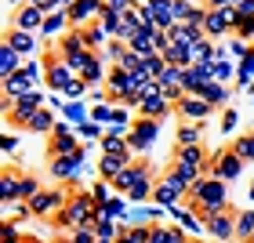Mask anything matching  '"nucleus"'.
Listing matches in <instances>:
<instances>
[{
  "instance_id": "25",
  "label": "nucleus",
  "mask_w": 254,
  "mask_h": 243,
  "mask_svg": "<svg viewBox=\"0 0 254 243\" xmlns=\"http://www.w3.org/2000/svg\"><path fill=\"white\" fill-rule=\"evenodd\" d=\"M4 44H11V48H15V51L22 55V59L37 51V40H33V33H22V29H11L7 37H4Z\"/></svg>"
},
{
  "instance_id": "50",
  "label": "nucleus",
  "mask_w": 254,
  "mask_h": 243,
  "mask_svg": "<svg viewBox=\"0 0 254 243\" xmlns=\"http://www.w3.org/2000/svg\"><path fill=\"white\" fill-rule=\"evenodd\" d=\"M80 134H84V138H95V134H98V127H95V123H87V127H80Z\"/></svg>"
},
{
  "instance_id": "28",
  "label": "nucleus",
  "mask_w": 254,
  "mask_h": 243,
  "mask_svg": "<svg viewBox=\"0 0 254 243\" xmlns=\"http://www.w3.org/2000/svg\"><path fill=\"white\" fill-rule=\"evenodd\" d=\"M127 164H131V160H124V156H109V153H106V156H102V164H98V175L106 178V182H117V178H120V171H124Z\"/></svg>"
},
{
  "instance_id": "22",
  "label": "nucleus",
  "mask_w": 254,
  "mask_h": 243,
  "mask_svg": "<svg viewBox=\"0 0 254 243\" xmlns=\"http://www.w3.org/2000/svg\"><path fill=\"white\" fill-rule=\"evenodd\" d=\"M153 33L156 29H138L131 40H127V48H131L134 55H142V59H149V55H160L156 51V40H153Z\"/></svg>"
},
{
  "instance_id": "29",
  "label": "nucleus",
  "mask_w": 254,
  "mask_h": 243,
  "mask_svg": "<svg viewBox=\"0 0 254 243\" xmlns=\"http://www.w3.org/2000/svg\"><path fill=\"white\" fill-rule=\"evenodd\" d=\"M55 127H59V123H55V113H51L48 106H44V109L37 113V117L29 120V127H26V131H33V134H51Z\"/></svg>"
},
{
  "instance_id": "26",
  "label": "nucleus",
  "mask_w": 254,
  "mask_h": 243,
  "mask_svg": "<svg viewBox=\"0 0 254 243\" xmlns=\"http://www.w3.org/2000/svg\"><path fill=\"white\" fill-rule=\"evenodd\" d=\"M65 26H73V22H69V7L51 11V15L44 18V37H59V33H62Z\"/></svg>"
},
{
  "instance_id": "37",
  "label": "nucleus",
  "mask_w": 254,
  "mask_h": 243,
  "mask_svg": "<svg viewBox=\"0 0 254 243\" xmlns=\"http://www.w3.org/2000/svg\"><path fill=\"white\" fill-rule=\"evenodd\" d=\"M178 145H200V127L196 123H182L178 127Z\"/></svg>"
},
{
  "instance_id": "16",
  "label": "nucleus",
  "mask_w": 254,
  "mask_h": 243,
  "mask_svg": "<svg viewBox=\"0 0 254 243\" xmlns=\"http://www.w3.org/2000/svg\"><path fill=\"white\" fill-rule=\"evenodd\" d=\"M203 225L211 229V233L218 240H229V236H236V214L233 211H218V214H207L203 218Z\"/></svg>"
},
{
  "instance_id": "20",
  "label": "nucleus",
  "mask_w": 254,
  "mask_h": 243,
  "mask_svg": "<svg viewBox=\"0 0 254 243\" xmlns=\"http://www.w3.org/2000/svg\"><path fill=\"white\" fill-rule=\"evenodd\" d=\"M44 18H48V15H44L40 7H33V4H26V7H22L18 15H15V29H22V33L44 29Z\"/></svg>"
},
{
  "instance_id": "23",
  "label": "nucleus",
  "mask_w": 254,
  "mask_h": 243,
  "mask_svg": "<svg viewBox=\"0 0 254 243\" xmlns=\"http://www.w3.org/2000/svg\"><path fill=\"white\" fill-rule=\"evenodd\" d=\"M18 185H22V175H18L15 167H7L4 171V182H0V200H4L7 207L18 203Z\"/></svg>"
},
{
  "instance_id": "54",
  "label": "nucleus",
  "mask_w": 254,
  "mask_h": 243,
  "mask_svg": "<svg viewBox=\"0 0 254 243\" xmlns=\"http://www.w3.org/2000/svg\"><path fill=\"white\" fill-rule=\"evenodd\" d=\"M189 243H200V240H189Z\"/></svg>"
},
{
  "instance_id": "41",
  "label": "nucleus",
  "mask_w": 254,
  "mask_h": 243,
  "mask_svg": "<svg viewBox=\"0 0 254 243\" xmlns=\"http://www.w3.org/2000/svg\"><path fill=\"white\" fill-rule=\"evenodd\" d=\"M229 76H233V65H229L225 59H218V62H214V84H225Z\"/></svg>"
},
{
  "instance_id": "4",
  "label": "nucleus",
  "mask_w": 254,
  "mask_h": 243,
  "mask_svg": "<svg viewBox=\"0 0 254 243\" xmlns=\"http://www.w3.org/2000/svg\"><path fill=\"white\" fill-rule=\"evenodd\" d=\"M40 102H44L40 91H29V95H22L18 102H4V106H7V120L15 123V127H29V120L44 109Z\"/></svg>"
},
{
  "instance_id": "39",
  "label": "nucleus",
  "mask_w": 254,
  "mask_h": 243,
  "mask_svg": "<svg viewBox=\"0 0 254 243\" xmlns=\"http://www.w3.org/2000/svg\"><path fill=\"white\" fill-rule=\"evenodd\" d=\"M95 236L102 243H109L113 236H120V233H117V225H113V222H95Z\"/></svg>"
},
{
  "instance_id": "30",
  "label": "nucleus",
  "mask_w": 254,
  "mask_h": 243,
  "mask_svg": "<svg viewBox=\"0 0 254 243\" xmlns=\"http://www.w3.org/2000/svg\"><path fill=\"white\" fill-rule=\"evenodd\" d=\"M84 40H87V48L95 51V55H102V51H106V44H109L113 37H109V33L95 22V26H87V29H84Z\"/></svg>"
},
{
  "instance_id": "10",
  "label": "nucleus",
  "mask_w": 254,
  "mask_h": 243,
  "mask_svg": "<svg viewBox=\"0 0 254 243\" xmlns=\"http://www.w3.org/2000/svg\"><path fill=\"white\" fill-rule=\"evenodd\" d=\"M73 153H80V142H76V134L69 131V127H55V131L48 134V156L55 160V156H73Z\"/></svg>"
},
{
  "instance_id": "19",
  "label": "nucleus",
  "mask_w": 254,
  "mask_h": 243,
  "mask_svg": "<svg viewBox=\"0 0 254 243\" xmlns=\"http://www.w3.org/2000/svg\"><path fill=\"white\" fill-rule=\"evenodd\" d=\"M106 69H102V55H95L91 51L87 55V62H84V69H80V80H84L87 87H98V84H106Z\"/></svg>"
},
{
  "instance_id": "33",
  "label": "nucleus",
  "mask_w": 254,
  "mask_h": 243,
  "mask_svg": "<svg viewBox=\"0 0 254 243\" xmlns=\"http://www.w3.org/2000/svg\"><path fill=\"white\" fill-rule=\"evenodd\" d=\"M236 236L244 240V243H254V214L251 211L236 214Z\"/></svg>"
},
{
  "instance_id": "6",
  "label": "nucleus",
  "mask_w": 254,
  "mask_h": 243,
  "mask_svg": "<svg viewBox=\"0 0 254 243\" xmlns=\"http://www.w3.org/2000/svg\"><path fill=\"white\" fill-rule=\"evenodd\" d=\"M156 131H160V120L138 117V120L131 123V131H127V145H131V153H145V149H153Z\"/></svg>"
},
{
  "instance_id": "18",
  "label": "nucleus",
  "mask_w": 254,
  "mask_h": 243,
  "mask_svg": "<svg viewBox=\"0 0 254 243\" xmlns=\"http://www.w3.org/2000/svg\"><path fill=\"white\" fill-rule=\"evenodd\" d=\"M145 178H149V167H145V164H127V167L120 171V178L113 182V189H117V192H131L134 185L145 182Z\"/></svg>"
},
{
  "instance_id": "5",
  "label": "nucleus",
  "mask_w": 254,
  "mask_h": 243,
  "mask_svg": "<svg viewBox=\"0 0 254 243\" xmlns=\"http://www.w3.org/2000/svg\"><path fill=\"white\" fill-rule=\"evenodd\" d=\"M186 196H189V185L182 182L175 171H167V175L156 182V189H153V200H156L160 207H175L178 200H186Z\"/></svg>"
},
{
  "instance_id": "8",
  "label": "nucleus",
  "mask_w": 254,
  "mask_h": 243,
  "mask_svg": "<svg viewBox=\"0 0 254 243\" xmlns=\"http://www.w3.org/2000/svg\"><path fill=\"white\" fill-rule=\"evenodd\" d=\"M240 171H244V160H240L233 149H222V153L211 156V178H218V182H233Z\"/></svg>"
},
{
  "instance_id": "2",
  "label": "nucleus",
  "mask_w": 254,
  "mask_h": 243,
  "mask_svg": "<svg viewBox=\"0 0 254 243\" xmlns=\"http://www.w3.org/2000/svg\"><path fill=\"white\" fill-rule=\"evenodd\" d=\"M87 55H91V48H87V40H84V29H69V33H62V40H59V59H62L69 69H73L76 76H80V69H84Z\"/></svg>"
},
{
  "instance_id": "34",
  "label": "nucleus",
  "mask_w": 254,
  "mask_h": 243,
  "mask_svg": "<svg viewBox=\"0 0 254 243\" xmlns=\"http://www.w3.org/2000/svg\"><path fill=\"white\" fill-rule=\"evenodd\" d=\"M200 98H203V102H211V106H222V102L229 98V91H225L222 84H214V80H211V84H203V87H200Z\"/></svg>"
},
{
  "instance_id": "36",
  "label": "nucleus",
  "mask_w": 254,
  "mask_h": 243,
  "mask_svg": "<svg viewBox=\"0 0 254 243\" xmlns=\"http://www.w3.org/2000/svg\"><path fill=\"white\" fill-rule=\"evenodd\" d=\"M124 55H127V44H124V40H109V44H106V51H102V59H109L113 65H120V62H124Z\"/></svg>"
},
{
  "instance_id": "48",
  "label": "nucleus",
  "mask_w": 254,
  "mask_h": 243,
  "mask_svg": "<svg viewBox=\"0 0 254 243\" xmlns=\"http://www.w3.org/2000/svg\"><path fill=\"white\" fill-rule=\"evenodd\" d=\"M229 51H233V55H251V48H247V44L240 40V37H236L233 44H229Z\"/></svg>"
},
{
  "instance_id": "31",
  "label": "nucleus",
  "mask_w": 254,
  "mask_h": 243,
  "mask_svg": "<svg viewBox=\"0 0 254 243\" xmlns=\"http://www.w3.org/2000/svg\"><path fill=\"white\" fill-rule=\"evenodd\" d=\"M18 59H22V55L11 48V44H4V48H0V73H4V80H7V76H15L18 69H22Z\"/></svg>"
},
{
  "instance_id": "1",
  "label": "nucleus",
  "mask_w": 254,
  "mask_h": 243,
  "mask_svg": "<svg viewBox=\"0 0 254 243\" xmlns=\"http://www.w3.org/2000/svg\"><path fill=\"white\" fill-rule=\"evenodd\" d=\"M186 207H189L192 214H200V218L225 211V207H229V189H225V182H218V178H200V182L189 189Z\"/></svg>"
},
{
  "instance_id": "24",
  "label": "nucleus",
  "mask_w": 254,
  "mask_h": 243,
  "mask_svg": "<svg viewBox=\"0 0 254 243\" xmlns=\"http://www.w3.org/2000/svg\"><path fill=\"white\" fill-rule=\"evenodd\" d=\"M175 160H186V164H200V167L211 171V153H207L203 145H178Z\"/></svg>"
},
{
  "instance_id": "32",
  "label": "nucleus",
  "mask_w": 254,
  "mask_h": 243,
  "mask_svg": "<svg viewBox=\"0 0 254 243\" xmlns=\"http://www.w3.org/2000/svg\"><path fill=\"white\" fill-rule=\"evenodd\" d=\"M120 22H124V15H120V11H113V7H102V15H98V26L106 29L113 40L120 37Z\"/></svg>"
},
{
  "instance_id": "42",
  "label": "nucleus",
  "mask_w": 254,
  "mask_h": 243,
  "mask_svg": "<svg viewBox=\"0 0 254 243\" xmlns=\"http://www.w3.org/2000/svg\"><path fill=\"white\" fill-rule=\"evenodd\" d=\"M236 37H240V40L254 37V18H236Z\"/></svg>"
},
{
  "instance_id": "12",
  "label": "nucleus",
  "mask_w": 254,
  "mask_h": 243,
  "mask_svg": "<svg viewBox=\"0 0 254 243\" xmlns=\"http://www.w3.org/2000/svg\"><path fill=\"white\" fill-rule=\"evenodd\" d=\"M127 95H134V73H127V69H109V76H106V98L124 102Z\"/></svg>"
},
{
  "instance_id": "43",
  "label": "nucleus",
  "mask_w": 254,
  "mask_h": 243,
  "mask_svg": "<svg viewBox=\"0 0 254 243\" xmlns=\"http://www.w3.org/2000/svg\"><path fill=\"white\" fill-rule=\"evenodd\" d=\"M109 196H113V192L106 189V185H95V189H91V200H95L98 207H106V203H109Z\"/></svg>"
},
{
  "instance_id": "27",
  "label": "nucleus",
  "mask_w": 254,
  "mask_h": 243,
  "mask_svg": "<svg viewBox=\"0 0 254 243\" xmlns=\"http://www.w3.org/2000/svg\"><path fill=\"white\" fill-rule=\"evenodd\" d=\"M138 113H142V117H149V120H164L167 113H171V102H167V98H142Z\"/></svg>"
},
{
  "instance_id": "53",
  "label": "nucleus",
  "mask_w": 254,
  "mask_h": 243,
  "mask_svg": "<svg viewBox=\"0 0 254 243\" xmlns=\"http://www.w3.org/2000/svg\"><path fill=\"white\" fill-rule=\"evenodd\" d=\"M59 243H73V240H59Z\"/></svg>"
},
{
  "instance_id": "44",
  "label": "nucleus",
  "mask_w": 254,
  "mask_h": 243,
  "mask_svg": "<svg viewBox=\"0 0 254 243\" xmlns=\"http://www.w3.org/2000/svg\"><path fill=\"white\" fill-rule=\"evenodd\" d=\"M84 91H87V84H84V80H80V76H76V80H73V84H69V87L62 91V95H69V98H80V95H84Z\"/></svg>"
},
{
  "instance_id": "17",
  "label": "nucleus",
  "mask_w": 254,
  "mask_h": 243,
  "mask_svg": "<svg viewBox=\"0 0 254 243\" xmlns=\"http://www.w3.org/2000/svg\"><path fill=\"white\" fill-rule=\"evenodd\" d=\"M102 149H106L109 156H124V160H131V145H127V134H124V127H109L106 134H102Z\"/></svg>"
},
{
  "instance_id": "52",
  "label": "nucleus",
  "mask_w": 254,
  "mask_h": 243,
  "mask_svg": "<svg viewBox=\"0 0 254 243\" xmlns=\"http://www.w3.org/2000/svg\"><path fill=\"white\" fill-rule=\"evenodd\" d=\"M134 4H149V0H134Z\"/></svg>"
},
{
  "instance_id": "51",
  "label": "nucleus",
  "mask_w": 254,
  "mask_h": 243,
  "mask_svg": "<svg viewBox=\"0 0 254 243\" xmlns=\"http://www.w3.org/2000/svg\"><path fill=\"white\" fill-rule=\"evenodd\" d=\"M222 123H225V131H229V127H233V123H236V113H233V109H229V113H225V117H222Z\"/></svg>"
},
{
  "instance_id": "13",
  "label": "nucleus",
  "mask_w": 254,
  "mask_h": 243,
  "mask_svg": "<svg viewBox=\"0 0 254 243\" xmlns=\"http://www.w3.org/2000/svg\"><path fill=\"white\" fill-rule=\"evenodd\" d=\"M145 7V15L153 18V26L156 29H175L178 26V15H175V0H149Z\"/></svg>"
},
{
  "instance_id": "49",
  "label": "nucleus",
  "mask_w": 254,
  "mask_h": 243,
  "mask_svg": "<svg viewBox=\"0 0 254 243\" xmlns=\"http://www.w3.org/2000/svg\"><path fill=\"white\" fill-rule=\"evenodd\" d=\"M117 243H142V240H138V236L131 233V229H124V233L117 236Z\"/></svg>"
},
{
  "instance_id": "38",
  "label": "nucleus",
  "mask_w": 254,
  "mask_h": 243,
  "mask_svg": "<svg viewBox=\"0 0 254 243\" xmlns=\"http://www.w3.org/2000/svg\"><path fill=\"white\" fill-rule=\"evenodd\" d=\"M196 11H200V7H196V4H189V0H175V15H178V26H186V22L196 15Z\"/></svg>"
},
{
  "instance_id": "45",
  "label": "nucleus",
  "mask_w": 254,
  "mask_h": 243,
  "mask_svg": "<svg viewBox=\"0 0 254 243\" xmlns=\"http://www.w3.org/2000/svg\"><path fill=\"white\" fill-rule=\"evenodd\" d=\"M236 18H254V0H240L236 4Z\"/></svg>"
},
{
  "instance_id": "47",
  "label": "nucleus",
  "mask_w": 254,
  "mask_h": 243,
  "mask_svg": "<svg viewBox=\"0 0 254 243\" xmlns=\"http://www.w3.org/2000/svg\"><path fill=\"white\" fill-rule=\"evenodd\" d=\"M95 120H98V123H113V109H109V106H98V109H95Z\"/></svg>"
},
{
  "instance_id": "40",
  "label": "nucleus",
  "mask_w": 254,
  "mask_h": 243,
  "mask_svg": "<svg viewBox=\"0 0 254 243\" xmlns=\"http://www.w3.org/2000/svg\"><path fill=\"white\" fill-rule=\"evenodd\" d=\"M73 243H98V236L91 225H80V229H73Z\"/></svg>"
},
{
  "instance_id": "7",
  "label": "nucleus",
  "mask_w": 254,
  "mask_h": 243,
  "mask_svg": "<svg viewBox=\"0 0 254 243\" xmlns=\"http://www.w3.org/2000/svg\"><path fill=\"white\" fill-rule=\"evenodd\" d=\"M203 33H207V40L211 37H225V33H236V7H207Z\"/></svg>"
},
{
  "instance_id": "46",
  "label": "nucleus",
  "mask_w": 254,
  "mask_h": 243,
  "mask_svg": "<svg viewBox=\"0 0 254 243\" xmlns=\"http://www.w3.org/2000/svg\"><path fill=\"white\" fill-rule=\"evenodd\" d=\"M29 4H33V7H40L44 15H51V11H59V7H62L59 0H29Z\"/></svg>"
},
{
  "instance_id": "21",
  "label": "nucleus",
  "mask_w": 254,
  "mask_h": 243,
  "mask_svg": "<svg viewBox=\"0 0 254 243\" xmlns=\"http://www.w3.org/2000/svg\"><path fill=\"white\" fill-rule=\"evenodd\" d=\"M80 164H84V149L73 153V156H55V160H51V175H55V178H73Z\"/></svg>"
},
{
  "instance_id": "15",
  "label": "nucleus",
  "mask_w": 254,
  "mask_h": 243,
  "mask_svg": "<svg viewBox=\"0 0 254 243\" xmlns=\"http://www.w3.org/2000/svg\"><path fill=\"white\" fill-rule=\"evenodd\" d=\"M102 7H106V4H95V0H76V4L69 7V22H73V29L95 26V18L102 15Z\"/></svg>"
},
{
  "instance_id": "35",
  "label": "nucleus",
  "mask_w": 254,
  "mask_h": 243,
  "mask_svg": "<svg viewBox=\"0 0 254 243\" xmlns=\"http://www.w3.org/2000/svg\"><path fill=\"white\" fill-rule=\"evenodd\" d=\"M233 153L244 160V164H254V131H251V134H244V138H236Z\"/></svg>"
},
{
  "instance_id": "11",
  "label": "nucleus",
  "mask_w": 254,
  "mask_h": 243,
  "mask_svg": "<svg viewBox=\"0 0 254 243\" xmlns=\"http://www.w3.org/2000/svg\"><path fill=\"white\" fill-rule=\"evenodd\" d=\"M44 80H48V87H51V91H65V87L76 80V73H73V69H69L62 59L48 55V62H44Z\"/></svg>"
},
{
  "instance_id": "9",
  "label": "nucleus",
  "mask_w": 254,
  "mask_h": 243,
  "mask_svg": "<svg viewBox=\"0 0 254 243\" xmlns=\"http://www.w3.org/2000/svg\"><path fill=\"white\" fill-rule=\"evenodd\" d=\"M65 203H69L65 192H55V189H40V192L29 200V207H33V214H37V218H55Z\"/></svg>"
},
{
  "instance_id": "3",
  "label": "nucleus",
  "mask_w": 254,
  "mask_h": 243,
  "mask_svg": "<svg viewBox=\"0 0 254 243\" xmlns=\"http://www.w3.org/2000/svg\"><path fill=\"white\" fill-rule=\"evenodd\" d=\"M37 84H40V65L37 62H22L18 73L4 80V95H7V102H18L22 95L37 91Z\"/></svg>"
},
{
  "instance_id": "14",
  "label": "nucleus",
  "mask_w": 254,
  "mask_h": 243,
  "mask_svg": "<svg viewBox=\"0 0 254 243\" xmlns=\"http://www.w3.org/2000/svg\"><path fill=\"white\" fill-rule=\"evenodd\" d=\"M175 109H178L182 123H196V120H207V117L214 113V106H211V102H203L200 95H186V98H182Z\"/></svg>"
}]
</instances>
